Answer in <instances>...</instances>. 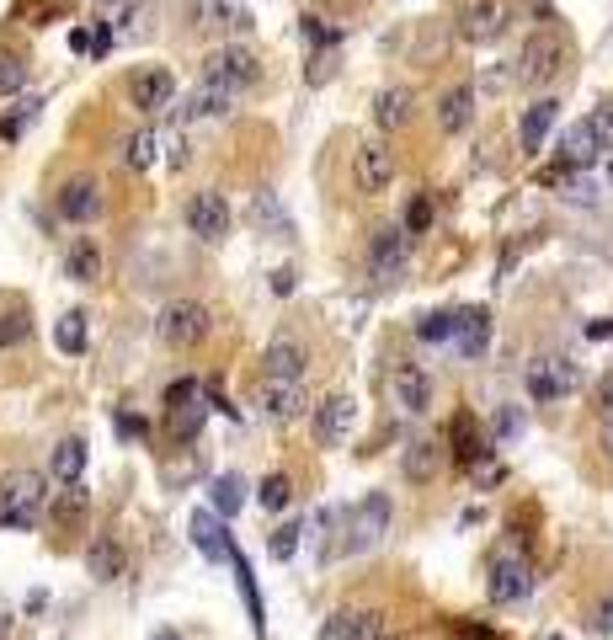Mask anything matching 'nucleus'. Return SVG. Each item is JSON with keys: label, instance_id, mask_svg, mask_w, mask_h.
Wrapping results in <instances>:
<instances>
[{"label": "nucleus", "instance_id": "8fccbe9b", "mask_svg": "<svg viewBox=\"0 0 613 640\" xmlns=\"http://www.w3.org/2000/svg\"><path fill=\"white\" fill-rule=\"evenodd\" d=\"M592 630H598V636H613V592L603 598V603H598V614H592Z\"/></svg>", "mask_w": 613, "mask_h": 640}, {"label": "nucleus", "instance_id": "a878e982", "mask_svg": "<svg viewBox=\"0 0 613 640\" xmlns=\"http://www.w3.org/2000/svg\"><path fill=\"white\" fill-rule=\"evenodd\" d=\"M470 118H475V86H448L443 97H437V128L443 133H464L470 128Z\"/></svg>", "mask_w": 613, "mask_h": 640}, {"label": "nucleus", "instance_id": "58836bf2", "mask_svg": "<svg viewBox=\"0 0 613 640\" xmlns=\"http://www.w3.org/2000/svg\"><path fill=\"white\" fill-rule=\"evenodd\" d=\"M54 342H60V353L80 358L86 353V310H64L60 325H54Z\"/></svg>", "mask_w": 613, "mask_h": 640}, {"label": "nucleus", "instance_id": "7ed1b4c3", "mask_svg": "<svg viewBox=\"0 0 613 640\" xmlns=\"http://www.w3.org/2000/svg\"><path fill=\"white\" fill-rule=\"evenodd\" d=\"M565 64H571V33L565 27H534L528 43H523V54H518V80L550 86Z\"/></svg>", "mask_w": 613, "mask_h": 640}, {"label": "nucleus", "instance_id": "9b49d317", "mask_svg": "<svg viewBox=\"0 0 613 640\" xmlns=\"http://www.w3.org/2000/svg\"><path fill=\"white\" fill-rule=\"evenodd\" d=\"M507 16H512L507 0H464L459 5V38L475 43V49H486V43H496L507 33Z\"/></svg>", "mask_w": 613, "mask_h": 640}, {"label": "nucleus", "instance_id": "3c124183", "mask_svg": "<svg viewBox=\"0 0 613 640\" xmlns=\"http://www.w3.org/2000/svg\"><path fill=\"white\" fill-rule=\"evenodd\" d=\"M598 411H603V417L613 411V369L603 374V380H598Z\"/></svg>", "mask_w": 613, "mask_h": 640}, {"label": "nucleus", "instance_id": "e2e57ef3", "mask_svg": "<svg viewBox=\"0 0 613 640\" xmlns=\"http://www.w3.org/2000/svg\"><path fill=\"white\" fill-rule=\"evenodd\" d=\"M609 182H613V166H609Z\"/></svg>", "mask_w": 613, "mask_h": 640}, {"label": "nucleus", "instance_id": "37998d69", "mask_svg": "<svg viewBox=\"0 0 613 640\" xmlns=\"http://www.w3.org/2000/svg\"><path fill=\"white\" fill-rule=\"evenodd\" d=\"M294 550H299V523H283V528H272L267 534V555L283 566V561H294Z\"/></svg>", "mask_w": 613, "mask_h": 640}, {"label": "nucleus", "instance_id": "13d9d810", "mask_svg": "<svg viewBox=\"0 0 613 640\" xmlns=\"http://www.w3.org/2000/svg\"><path fill=\"white\" fill-rule=\"evenodd\" d=\"M459 636H464V640H496V630H486V625H464Z\"/></svg>", "mask_w": 613, "mask_h": 640}, {"label": "nucleus", "instance_id": "09e8293b", "mask_svg": "<svg viewBox=\"0 0 613 640\" xmlns=\"http://www.w3.org/2000/svg\"><path fill=\"white\" fill-rule=\"evenodd\" d=\"M197 395H203V384H197V380L166 384V406H182V400H197Z\"/></svg>", "mask_w": 613, "mask_h": 640}, {"label": "nucleus", "instance_id": "423d86ee", "mask_svg": "<svg viewBox=\"0 0 613 640\" xmlns=\"http://www.w3.org/2000/svg\"><path fill=\"white\" fill-rule=\"evenodd\" d=\"M406 267H411V235H406L400 225L373 230V241H368V278L389 289V283L406 278Z\"/></svg>", "mask_w": 613, "mask_h": 640}, {"label": "nucleus", "instance_id": "c03bdc74", "mask_svg": "<svg viewBox=\"0 0 613 640\" xmlns=\"http://www.w3.org/2000/svg\"><path fill=\"white\" fill-rule=\"evenodd\" d=\"M22 86H27V64L0 49V97H11V91H22Z\"/></svg>", "mask_w": 613, "mask_h": 640}, {"label": "nucleus", "instance_id": "aec40b11", "mask_svg": "<svg viewBox=\"0 0 613 640\" xmlns=\"http://www.w3.org/2000/svg\"><path fill=\"white\" fill-rule=\"evenodd\" d=\"M305 363H309V353L299 336H272L267 342V358H261V380H299Z\"/></svg>", "mask_w": 613, "mask_h": 640}, {"label": "nucleus", "instance_id": "e433bc0d", "mask_svg": "<svg viewBox=\"0 0 613 640\" xmlns=\"http://www.w3.org/2000/svg\"><path fill=\"white\" fill-rule=\"evenodd\" d=\"M230 566H235V581H241L251 630H256V636H267V609H261V592H256V576H251V566H245V555H230Z\"/></svg>", "mask_w": 613, "mask_h": 640}, {"label": "nucleus", "instance_id": "f03ea898", "mask_svg": "<svg viewBox=\"0 0 613 640\" xmlns=\"http://www.w3.org/2000/svg\"><path fill=\"white\" fill-rule=\"evenodd\" d=\"M197 80L241 102L245 91H251V86L261 80V60H256V49H245V43H219V49H214V54L203 60Z\"/></svg>", "mask_w": 613, "mask_h": 640}, {"label": "nucleus", "instance_id": "864d4df0", "mask_svg": "<svg viewBox=\"0 0 613 640\" xmlns=\"http://www.w3.org/2000/svg\"><path fill=\"white\" fill-rule=\"evenodd\" d=\"M481 86H486V91H501V86H507V69H496V64H490L486 75H481Z\"/></svg>", "mask_w": 613, "mask_h": 640}, {"label": "nucleus", "instance_id": "680f3d73", "mask_svg": "<svg viewBox=\"0 0 613 640\" xmlns=\"http://www.w3.org/2000/svg\"><path fill=\"white\" fill-rule=\"evenodd\" d=\"M373 640H400V636H395V630H379V636H373Z\"/></svg>", "mask_w": 613, "mask_h": 640}, {"label": "nucleus", "instance_id": "412c9836", "mask_svg": "<svg viewBox=\"0 0 613 640\" xmlns=\"http://www.w3.org/2000/svg\"><path fill=\"white\" fill-rule=\"evenodd\" d=\"M139 11H144V0H97V38H91V54H107L113 38H118Z\"/></svg>", "mask_w": 613, "mask_h": 640}, {"label": "nucleus", "instance_id": "4be33fe9", "mask_svg": "<svg viewBox=\"0 0 613 640\" xmlns=\"http://www.w3.org/2000/svg\"><path fill=\"white\" fill-rule=\"evenodd\" d=\"M554 124H560V102H554V97H539V102L523 113V124H518V144H523V155H539L545 139L554 133Z\"/></svg>", "mask_w": 613, "mask_h": 640}, {"label": "nucleus", "instance_id": "49530a36", "mask_svg": "<svg viewBox=\"0 0 613 640\" xmlns=\"http://www.w3.org/2000/svg\"><path fill=\"white\" fill-rule=\"evenodd\" d=\"M587 128H592L598 150H613V102H603V107H592V118H587Z\"/></svg>", "mask_w": 613, "mask_h": 640}, {"label": "nucleus", "instance_id": "ea45409f", "mask_svg": "<svg viewBox=\"0 0 613 640\" xmlns=\"http://www.w3.org/2000/svg\"><path fill=\"white\" fill-rule=\"evenodd\" d=\"M400 230H406V235H427V230H432V197H427V192H411V197H406Z\"/></svg>", "mask_w": 613, "mask_h": 640}, {"label": "nucleus", "instance_id": "6e6552de", "mask_svg": "<svg viewBox=\"0 0 613 640\" xmlns=\"http://www.w3.org/2000/svg\"><path fill=\"white\" fill-rule=\"evenodd\" d=\"M230 225H235V214H230V203H225V192L203 188L187 197V230L197 235V241H208V246H219L225 235H230Z\"/></svg>", "mask_w": 613, "mask_h": 640}, {"label": "nucleus", "instance_id": "393cba45", "mask_svg": "<svg viewBox=\"0 0 613 640\" xmlns=\"http://www.w3.org/2000/svg\"><path fill=\"white\" fill-rule=\"evenodd\" d=\"M187 528H192V545H197L203 561H230L235 555V545H230V534H225V523L214 512H192Z\"/></svg>", "mask_w": 613, "mask_h": 640}, {"label": "nucleus", "instance_id": "0e129e2a", "mask_svg": "<svg viewBox=\"0 0 613 640\" xmlns=\"http://www.w3.org/2000/svg\"><path fill=\"white\" fill-rule=\"evenodd\" d=\"M550 640H560V636H550Z\"/></svg>", "mask_w": 613, "mask_h": 640}, {"label": "nucleus", "instance_id": "a211bd4d", "mask_svg": "<svg viewBox=\"0 0 613 640\" xmlns=\"http://www.w3.org/2000/svg\"><path fill=\"white\" fill-rule=\"evenodd\" d=\"M486 342H490V310L486 305H464L459 316H454V331H448V347L459 353V358H486Z\"/></svg>", "mask_w": 613, "mask_h": 640}, {"label": "nucleus", "instance_id": "bb28decb", "mask_svg": "<svg viewBox=\"0 0 613 640\" xmlns=\"http://www.w3.org/2000/svg\"><path fill=\"white\" fill-rule=\"evenodd\" d=\"M235 107V97H225V91H214V86H192L182 97V107H177V124H197V118H225Z\"/></svg>", "mask_w": 613, "mask_h": 640}, {"label": "nucleus", "instance_id": "f8f14e48", "mask_svg": "<svg viewBox=\"0 0 613 640\" xmlns=\"http://www.w3.org/2000/svg\"><path fill=\"white\" fill-rule=\"evenodd\" d=\"M128 102H133L139 113H166V107L177 102V75H171L166 64L133 69V75H128Z\"/></svg>", "mask_w": 613, "mask_h": 640}, {"label": "nucleus", "instance_id": "4c0bfd02", "mask_svg": "<svg viewBox=\"0 0 613 640\" xmlns=\"http://www.w3.org/2000/svg\"><path fill=\"white\" fill-rule=\"evenodd\" d=\"M27 336H33V316H27L22 305H5V310H0V353L22 347Z\"/></svg>", "mask_w": 613, "mask_h": 640}, {"label": "nucleus", "instance_id": "bf43d9fd", "mask_svg": "<svg viewBox=\"0 0 613 640\" xmlns=\"http://www.w3.org/2000/svg\"><path fill=\"white\" fill-rule=\"evenodd\" d=\"M598 438H603V453H609V459H613V411H609V417H603V433H598Z\"/></svg>", "mask_w": 613, "mask_h": 640}, {"label": "nucleus", "instance_id": "72a5a7b5", "mask_svg": "<svg viewBox=\"0 0 613 640\" xmlns=\"http://www.w3.org/2000/svg\"><path fill=\"white\" fill-rule=\"evenodd\" d=\"M49 475L60 481V486H75L80 475H86V438H64L54 448V459H49Z\"/></svg>", "mask_w": 613, "mask_h": 640}, {"label": "nucleus", "instance_id": "2eb2a0df", "mask_svg": "<svg viewBox=\"0 0 613 640\" xmlns=\"http://www.w3.org/2000/svg\"><path fill=\"white\" fill-rule=\"evenodd\" d=\"M192 22L203 33H225L230 43H241L245 33H251V11H245L241 0H192Z\"/></svg>", "mask_w": 613, "mask_h": 640}, {"label": "nucleus", "instance_id": "7c9ffc66", "mask_svg": "<svg viewBox=\"0 0 613 640\" xmlns=\"http://www.w3.org/2000/svg\"><path fill=\"white\" fill-rule=\"evenodd\" d=\"M64 278H75V283H97V278H102V246H97L91 235H75V241H69V252H64Z\"/></svg>", "mask_w": 613, "mask_h": 640}, {"label": "nucleus", "instance_id": "39448f33", "mask_svg": "<svg viewBox=\"0 0 613 640\" xmlns=\"http://www.w3.org/2000/svg\"><path fill=\"white\" fill-rule=\"evenodd\" d=\"M523 384H528V400L560 406V400H571V395L582 389V369H576L565 353H539V358H528Z\"/></svg>", "mask_w": 613, "mask_h": 640}, {"label": "nucleus", "instance_id": "ddd939ff", "mask_svg": "<svg viewBox=\"0 0 613 640\" xmlns=\"http://www.w3.org/2000/svg\"><path fill=\"white\" fill-rule=\"evenodd\" d=\"M443 453L459 464V470H470V464H481L486 453H496L490 448V438L481 433V422H475V411H454V422H448V433H443Z\"/></svg>", "mask_w": 613, "mask_h": 640}, {"label": "nucleus", "instance_id": "f704fd0d", "mask_svg": "<svg viewBox=\"0 0 613 640\" xmlns=\"http://www.w3.org/2000/svg\"><path fill=\"white\" fill-rule=\"evenodd\" d=\"M155 155H161V133H155V128H139V133L123 139V166H128V171H150Z\"/></svg>", "mask_w": 613, "mask_h": 640}, {"label": "nucleus", "instance_id": "052dcab7", "mask_svg": "<svg viewBox=\"0 0 613 640\" xmlns=\"http://www.w3.org/2000/svg\"><path fill=\"white\" fill-rule=\"evenodd\" d=\"M155 640H182V636H177V630H161V636H155Z\"/></svg>", "mask_w": 613, "mask_h": 640}, {"label": "nucleus", "instance_id": "0eeeda50", "mask_svg": "<svg viewBox=\"0 0 613 640\" xmlns=\"http://www.w3.org/2000/svg\"><path fill=\"white\" fill-rule=\"evenodd\" d=\"M534 561L528 555H518V550H501V555H490V572H486V598L490 603H523L528 592H534Z\"/></svg>", "mask_w": 613, "mask_h": 640}, {"label": "nucleus", "instance_id": "1a4fd4ad", "mask_svg": "<svg viewBox=\"0 0 613 640\" xmlns=\"http://www.w3.org/2000/svg\"><path fill=\"white\" fill-rule=\"evenodd\" d=\"M155 331H161V342L166 347H197L203 336H208V305H197V299H171L161 320H155Z\"/></svg>", "mask_w": 613, "mask_h": 640}, {"label": "nucleus", "instance_id": "dca6fc26", "mask_svg": "<svg viewBox=\"0 0 613 640\" xmlns=\"http://www.w3.org/2000/svg\"><path fill=\"white\" fill-rule=\"evenodd\" d=\"M389 406L406 411V417H427L432 380L417 369V363H395V369H389Z\"/></svg>", "mask_w": 613, "mask_h": 640}, {"label": "nucleus", "instance_id": "9d476101", "mask_svg": "<svg viewBox=\"0 0 613 640\" xmlns=\"http://www.w3.org/2000/svg\"><path fill=\"white\" fill-rule=\"evenodd\" d=\"M353 422H358V400H353V395H325L320 406H309V433H315L320 448L347 444Z\"/></svg>", "mask_w": 613, "mask_h": 640}, {"label": "nucleus", "instance_id": "a18cd8bd", "mask_svg": "<svg viewBox=\"0 0 613 640\" xmlns=\"http://www.w3.org/2000/svg\"><path fill=\"white\" fill-rule=\"evenodd\" d=\"M470 475H475V486H481V491H496V486H501V481H507V464H501V459H481V464H470Z\"/></svg>", "mask_w": 613, "mask_h": 640}, {"label": "nucleus", "instance_id": "c756f323", "mask_svg": "<svg viewBox=\"0 0 613 640\" xmlns=\"http://www.w3.org/2000/svg\"><path fill=\"white\" fill-rule=\"evenodd\" d=\"M411 113H417V102H411V91H406V86H384V91L373 97V124L384 128V133L406 128V124H411Z\"/></svg>", "mask_w": 613, "mask_h": 640}, {"label": "nucleus", "instance_id": "5fc2aeb1", "mask_svg": "<svg viewBox=\"0 0 613 640\" xmlns=\"http://www.w3.org/2000/svg\"><path fill=\"white\" fill-rule=\"evenodd\" d=\"M69 49H75V54H91V33L75 27V33H69Z\"/></svg>", "mask_w": 613, "mask_h": 640}, {"label": "nucleus", "instance_id": "6e6d98bb", "mask_svg": "<svg viewBox=\"0 0 613 640\" xmlns=\"http://www.w3.org/2000/svg\"><path fill=\"white\" fill-rule=\"evenodd\" d=\"M272 294H294V272H289V267L272 272Z\"/></svg>", "mask_w": 613, "mask_h": 640}, {"label": "nucleus", "instance_id": "de8ad7c7", "mask_svg": "<svg viewBox=\"0 0 613 640\" xmlns=\"http://www.w3.org/2000/svg\"><path fill=\"white\" fill-rule=\"evenodd\" d=\"M448 331H454V310H437V316H427L422 320V342H448Z\"/></svg>", "mask_w": 613, "mask_h": 640}, {"label": "nucleus", "instance_id": "f3484780", "mask_svg": "<svg viewBox=\"0 0 613 640\" xmlns=\"http://www.w3.org/2000/svg\"><path fill=\"white\" fill-rule=\"evenodd\" d=\"M353 182L373 197V192H389L395 182V155L379 144V139H363L358 150H353Z\"/></svg>", "mask_w": 613, "mask_h": 640}, {"label": "nucleus", "instance_id": "79ce46f5", "mask_svg": "<svg viewBox=\"0 0 613 640\" xmlns=\"http://www.w3.org/2000/svg\"><path fill=\"white\" fill-rule=\"evenodd\" d=\"M256 502H261L267 512H283L289 502H294V481H289V475H267L261 491H256Z\"/></svg>", "mask_w": 613, "mask_h": 640}, {"label": "nucleus", "instance_id": "b1692460", "mask_svg": "<svg viewBox=\"0 0 613 640\" xmlns=\"http://www.w3.org/2000/svg\"><path fill=\"white\" fill-rule=\"evenodd\" d=\"M598 139H592V128L576 124L560 133V150H554V161H560V171H587V166H598Z\"/></svg>", "mask_w": 613, "mask_h": 640}, {"label": "nucleus", "instance_id": "473e14b6", "mask_svg": "<svg viewBox=\"0 0 613 640\" xmlns=\"http://www.w3.org/2000/svg\"><path fill=\"white\" fill-rule=\"evenodd\" d=\"M245 497H251V486H245L235 470H225V475H214V486H208V502H214V517H235L245 508Z\"/></svg>", "mask_w": 613, "mask_h": 640}, {"label": "nucleus", "instance_id": "5701e85b", "mask_svg": "<svg viewBox=\"0 0 613 640\" xmlns=\"http://www.w3.org/2000/svg\"><path fill=\"white\" fill-rule=\"evenodd\" d=\"M86 572L97 576V581H118V576H128V550H123L118 534H97V539H91Z\"/></svg>", "mask_w": 613, "mask_h": 640}, {"label": "nucleus", "instance_id": "4468645a", "mask_svg": "<svg viewBox=\"0 0 613 640\" xmlns=\"http://www.w3.org/2000/svg\"><path fill=\"white\" fill-rule=\"evenodd\" d=\"M256 400H261V417L278 422V427L309 417V400H305V384L299 380H261V395H256Z\"/></svg>", "mask_w": 613, "mask_h": 640}, {"label": "nucleus", "instance_id": "a19ab883", "mask_svg": "<svg viewBox=\"0 0 613 640\" xmlns=\"http://www.w3.org/2000/svg\"><path fill=\"white\" fill-rule=\"evenodd\" d=\"M523 433V406H496V417H490V448L512 444Z\"/></svg>", "mask_w": 613, "mask_h": 640}, {"label": "nucleus", "instance_id": "2f4dec72", "mask_svg": "<svg viewBox=\"0 0 613 640\" xmlns=\"http://www.w3.org/2000/svg\"><path fill=\"white\" fill-rule=\"evenodd\" d=\"M203 422H208L203 395H197V400H182V406H166V433H171L177 444H192V438L203 433Z\"/></svg>", "mask_w": 613, "mask_h": 640}, {"label": "nucleus", "instance_id": "f257e3e1", "mask_svg": "<svg viewBox=\"0 0 613 640\" xmlns=\"http://www.w3.org/2000/svg\"><path fill=\"white\" fill-rule=\"evenodd\" d=\"M43 508H49V481L38 470L0 475V528H38Z\"/></svg>", "mask_w": 613, "mask_h": 640}, {"label": "nucleus", "instance_id": "c9c22d12", "mask_svg": "<svg viewBox=\"0 0 613 640\" xmlns=\"http://www.w3.org/2000/svg\"><path fill=\"white\" fill-rule=\"evenodd\" d=\"M437 464H443V448L437 444H411L406 448V459H400V470H406V481H417V486H427L432 475H437Z\"/></svg>", "mask_w": 613, "mask_h": 640}, {"label": "nucleus", "instance_id": "cd10ccee", "mask_svg": "<svg viewBox=\"0 0 613 640\" xmlns=\"http://www.w3.org/2000/svg\"><path fill=\"white\" fill-rule=\"evenodd\" d=\"M49 517H54V528H80L86 523V512H91V491L75 481V486H60V491H49Z\"/></svg>", "mask_w": 613, "mask_h": 640}, {"label": "nucleus", "instance_id": "4d7b16f0", "mask_svg": "<svg viewBox=\"0 0 613 640\" xmlns=\"http://www.w3.org/2000/svg\"><path fill=\"white\" fill-rule=\"evenodd\" d=\"M587 336H592V342H609V336H613V320H592V325H587Z\"/></svg>", "mask_w": 613, "mask_h": 640}, {"label": "nucleus", "instance_id": "c85d7f7f", "mask_svg": "<svg viewBox=\"0 0 613 640\" xmlns=\"http://www.w3.org/2000/svg\"><path fill=\"white\" fill-rule=\"evenodd\" d=\"M379 630H384L379 614H363V609H336V614L325 619L320 640H373Z\"/></svg>", "mask_w": 613, "mask_h": 640}, {"label": "nucleus", "instance_id": "603ef678", "mask_svg": "<svg viewBox=\"0 0 613 640\" xmlns=\"http://www.w3.org/2000/svg\"><path fill=\"white\" fill-rule=\"evenodd\" d=\"M118 433H123V438H144V422H139V417H128V411H123V417H118Z\"/></svg>", "mask_w": 613, "mask_h": 640}, {"label": "nucleus", "instance_id": "6ab92c4d", "mask_svg": "<svg viewBox=\"0 0 613 640\" xmlns=\"http://www.w3.org/2000/svg\"><path fill=\"white\" fill-rule=\"evenodd\" d=\"M54 203H60V219H69V225H91V219L102 214V182H97V177H69Z\"/></svg>", "mask_w": 613, "mask_h": 640}, {"label": "nucleus", "instance_id": "20e7f679", "mask_svg": "<svg viewBox=\"0 0 613 640\" xmlns=\"http://www.w3.org/2000/svg\"><path fill=\"white\" fill-rule=\"evenodd\" d=\"M389 517H395V508H389V497H384V491H368L358 508H347V517H342V555L379 550V545H384V534H389Z\"/></svg>", "mask_w": 613, "mask_h": 640}]
</instances>
